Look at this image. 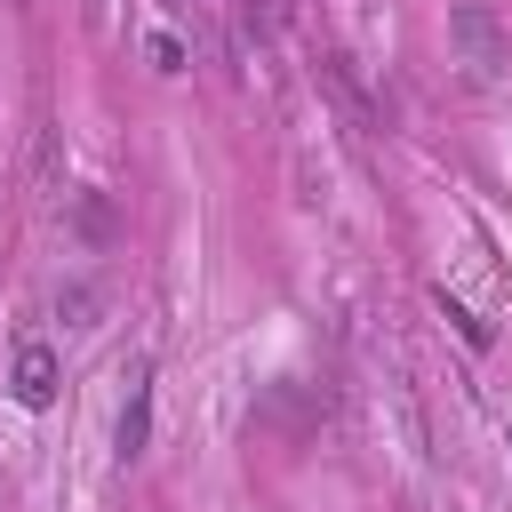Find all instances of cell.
Instances as JSON below:
<instances>
[{
	"mask_svg": "<svg viewBox=\"0 0 512 512\" xmlns=\"http://www.w3.org/2000/svg\"><path fill=\"white\" fill-rule=\"evenodd\" d=\"M448 48H456V72L472 88H504L512 80V32L496 24L488 0H456L448 8Z\"/></svg>",
	"mask_w": 512,
	"mask_h": 512,
	"instance_id": "1",
	"label": "cell"
},
{
	"mask_svg": "<svg viewBox=\"0 0 512 512\" xmlns=\"http://www.w3.org/2000/svg\"><path fill=\"white\" fill-rule=\"evenodd\" d=\"M8 392H16L24 408H48V400H56V344L24 336V344H16V360H8Z\"/></svg>",
	"mask_w": 512,
	"mask_h": 512,
	"instance_id": "2",
	"label": "cell"
},
{
	"mask_svg": "<svg viewBox=\"0 0 512 512\" xmlns=\"http://www.w3.org/2000/svg\"><path fill=\"white\" fill-rule=\"evenodd\" d=\"M144 432H152V384H136L120 408V456H144Z\"/></svg>",
	"mask_w": 512,
	"mask_h": 512,
	"instance_id": "3",
	"label": "cell"
},
{
	"mask_svg": "<svg viewBox=\"0 0 512 512\" xmlns=\"http://www.w3.org/2000/svg\"><path fill=\"white\" fill-rule=\"evenodd\" d=\"M288 16H296V0H240V24H248L256 40H272Z\"/></svg>",
	"mask_w": 512,
	"mask_h": 512,
	"instance_id": "4",
	"label": "cell"
}]
</instances>
